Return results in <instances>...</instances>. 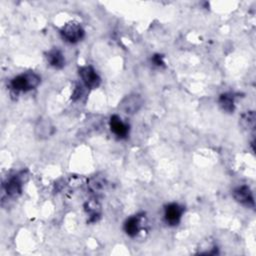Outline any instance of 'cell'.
<instances>
[{"label":"cell","instance_id":"4","mask_svg":"<svg viewBox=\"0 0 256 256\" xmlns=\"http://www.w3.org/2000/svg\"><path fill=\"white\" fill-rule=\"evenodd\" d=\"M79 75L82 79L83 84L87 88L95 89L100 85L101 79L92 66L81 67L79 69Z\"/></svg>","mask_w":256,"mask_h":256},{"label":"cell","instance_id":"8","mask_svg":"<svg viewBox=\"0 0 256 256\" xmlns=\"http://www.w3.org/2000/svg\"><path fill=\"white\" fill-rule=\"evenodd\" d=\"M55 128L47 118H41L35 125V135L40 139H46L54 134Z\"/></svg>","mask_w":256,"mask_h":256},{"label":"cell","instance_id":"5","mask_svg":"<svg viewBox=\"0 0 256 256\" xmlns=\"http://www.w3.org/2000/svg\"><path fill=\"white\" fill-rule=\"evenodd\" d=\"M183 214V207L177 203H170L165 206L164 219L170 226H175L180 222Z\"/></svg>","mask_w":256,"mask_h":256},{"label":"cell","instance_id":"3","mask_svg":"<svg viewBox=\"0 0 256 256\" xmlns=\"http://www.w3.org/2000/svg\"><path fill=\"white\" fill-rule=\"evenodd\" d=\"M143 100L139 94H129L125 96L119 103V109L128 115L135 114L142 107Z\"/></svg>","mask_w":256,"mask_h":256},{"label":"cell","instance_id":"15","mask_svg":"<svg viewBox=\"0 0 256 256\" xmlns=\"http://www.w3.org/2000/svg\"><path fill=\"white\" fill-rule=\"evenodd\" d=\"M255 113L254 111H247L246 113L242 114L240 118V124L243 128L252 130L255 127Z\"/></svg>","mask_w":256,"mask_h":256},{"label":"cell","instance_id":"12","mask_svg":"<svg viewBox=\"0 0 256 256\" xmlns=\"http://www.w3.org/2000/svg\"><path fill=\"white\" fill-rule=\"evenodd\" d=\"M140 230V219L137 216L129 217L124 223V231L130 237H134L138 234Z\"/></svg>","mask_w":256,"mask_h":256},{"label":"cell","instance_id":"13","mask_svg":"<svg viewBox=\"0 0 256 256\" xmlns=\"http://www.w3.org/2000/svg\"><path fill=\"white\" fill-rule=\"evenodd\" d=\"M219 104L224 111L231 113L235 109L234 96L231 93H223L219 97Z\"/></svg>","mask_w":256,"mask_h":256},{"label":"cell","instance_id":"14","mask_svg":"<svg viewBox=\"0 0 256 256\" xmlns=\"http://www.w3.org/2000/svg\"><path fill=\"white\" fill-rule=\"evenodd\" d=\"M88 188L93 193H100L105 189L106 180L100 176H93L88 180Z\"/></svg>","mask_w":256,"mask_h":256},{"label":"cell","instance_id":"11","mask_svg":"<svg viewBox=\"0 0 256 256\" xmlns=\"http://www.w3.org/2000/svg\"><path fill=\"white\" fill-rule=\"evenodd\" d=\"M4 189L10 197L18 196L22 191V182L18 177H12L4 184Z\"/></svg>","mask_w":256,"mask_h":256},{"label":"cell","instance_id":"16","mask_svg":"<svg viewBox=\"0 0 256 256\" xmlns=\"http://www.w3.org/2000/svg\"><path fill=\"white\" fill-rule=\"evenodd\" d=\"M152 62L154 63V65L156 66H163L164 65V60H163V56L160 54H155L152 56Z\"/></svg>","mask_w":256,"mask_h":256},{"label":"cell","instance_id":"2","mask_svg":"<svg viewBox=\"0 0 256 256\" xmlns=\"http://www.w3.org/2000/svg\"><path fill=\"white\" fill-rule=\"evenodd\" d=\"M61 35L63 39L69 43H77L84 36V30L78 22L71 21L65 24L61 29Z\"/></svg>","mask_w":256,"mask_h":256},{"label":"cell","instance_id":"6","mask_svg":"<svg viewBox=\"0 0 256 256\" xmlns=\"http://www.w3.org/2000/svg\"><path fill=\"white\" fill-rule=\"evenodd\" d=\"M233 198L244 206L253 207L254 206V198L251 189L246 185L237 187L233 191Z\"/></svg>","mask_w":256,"mask_h":256},{"label":"cell","instance_id":"17","mask_svg":"<svg viewBox=\"0 0 256 256\" xmlns=\"http://www.w3.org/2000/svg\"><path fill=\"white\" fill-rule=\"evenodd\" d=\"M81 95H82L81 87L77 86V87H76V89H75V91H74V93H73V97H72V98L75 100V99H78V98H80V97H81Z\"/></svg>","mask_w":256,"mask_h":256},{"label":"cell","instance_id":"7","mask_svg":"<svg viewBox=\"0 0 256 256\" xmlns=\"http://www.w3.org/2000/svg\"><path fill=\"white\" fill-rule=\"evenodd\" d=\"M109 126L111 131L117 136L118 138H126L129 133V126L121 120V118L113 115L110 117L109 120Z\"/></svg>","mask_w":256,"mask_h":256},{"label":"cell","instance_id":"9","mask_svg":"<svg viewBox=\"0 0 256 256\" xmlns=\"http://www.w3.org/2000/svg\"><path fill=\"white\" fill-rule=\"evenodd\" d=\"M46 59L49 65L56 68V69H60V68H62L65 65L64 55L57 48L49 50L46 54Z\"/></svg>","mask_w":256,"mask_h":256},{"label":"cell","instance_id":"10","mask_svg":"<svg viewBox=\"0 0 256 256\" xmlns=\"http://www.w3.org/2000/svg\"><path fill=\"white\" fill-rule=\"evenodd\" d=\"M84 209L89 215L90 222H96L101 215V205L96 199H90L84 204Z\"/></svg>","mask_w":256,"mask_h":256},{"label":"cell","instance_id":"1","mask_svg":"<svg viewBox=\"0 0 256 256\" xmlns=\"http://www.w3.org/2000/svg\"><path fill=\"white\" fill-rule=\"evenodd\" d=\"M41 78L34 72H26L14 77L10 82V87L16 92H27L35 89L40 84Z\"/></svg>","mask_w":256,"mask_h":256}]
</instances>
